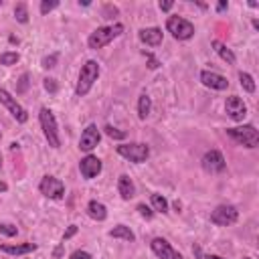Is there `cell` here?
<instances>
[{
	"mask_svg": "<svg viewBox=\"0 0 259 259\" xmlns=\"http://www.w3.org/2000/svg\"><path fill=\"white\" fill-rule=\"evenodd\" d=\"M100 63L98 61H85L83 67H81V71H79V79H77V85H75V93L79 95V98H85V95L91 91L93 83L98 81L100 77Z\"/></svg>",
	"mask_w": 259,
	"mask_h": 259,
	"instance_id": "6da1fadb",
	"label": "cell"
},
{
	"mask_svg": "<svg viewBox=\"0 0 259 259\" xmlns=\"http://www.w3.org/2000/svg\"><path fill=\"white\" fill-rule=\"evenodd\" d=\"M121 33H124V24L121 22H116L112 26H100V29H95L89 39H87V47L98 51V49H103L105 45H110L114 39H118Z\"/></svg>",
	"mask_w": 259,
	"mask_h": 259,
	"instance_id": "7a4b0ae2",
	"label": "cell"
},
{
	"mask_svg": "<svg viewBox=\"0 0 259 259\" xmlns=\"http://www.w3.org/2000/svg\"><path fill=\"white\" fill-rule=\"evenodd\" d=\"M39 121H40V128H43L45 134V140L49 142L51 148H61V136H59V126H57V120L55 114H53L49 107H40V114H39Z\"/></svg>",
	"mask_w": 259,
	"mask_h": 259,
	"instance_id": "3957f363",
	"label": "cell"
},
{
	"mask_svg": "<svg viewBox=\"0 0 259 259\" xmlns=\"http://www.w3.org/2000/svg\"><path fill=\"white\" fill-rule=\"evenodd\" d=\"M225 132L231 140H235L237 144H241L245 148H257L259 146V132L251 124H245L239 128H227Z\"/></svg>",
	"mask_w": 259,
	"mask_h": 259,
	"instance_id": "277c9868",
	"label": "cell"
},
{
	"mask_svg": "<svg viewBox=\"0 0 259 259\" xmlns=\"http://www.w3.org/2000/svg\"><path fill=\"white\" fill-rule=\"evenodd\" d=\"M116 152L120 156H124L126 160L134 162V164H142V162H146L150 156V148L142 142H130V144H120L116 148Z\"/></svg>",
	"mask_w": 259,
	"mask_h": 259,
	"instance_id": "5b68a950",
	"label": "cell"
},
{
	"mask_svg": "<svg viewBox=\"0 0 259 259\" xmlns=\"http://www.w3.org/2000/svg\"><path fill=\"white\" fill-rule=\"evenodd\" d=\"M166 31L176 40H188V39L195 37V24L182 17H168L166 19Z\"/></svg>",
	"mask_w": 259,
	"mask_h": 259,
	"instance_id": "8992f818",
	"label": "cell"
},
{
	"mask_svg": "<svg viewBox=\"0 0 259 259\" xmlns=\"http://www.w3.org/2000/svg\"><path fill=\"white\" fill-rule=\"evenodd\" d=\"M239 219V211L233 207V204H219L213 213H211V223L219 225V227H229L237 223Z\"/></svg>",
	"mask_w": 259,
	"mask_h": 259,
	"instance_id": "52a82bcc",
	"label": "cell"
},
{
	"mask_svg": "<svg viewBox=\"0 0 259 259\" xmlns=\"http://www.w3.org/2000/svg\"><path fill=\"white\" fill-rule=\"evenodd\" d=\"M39 190H40L43 197L59 200V199L65 197V182L55 179V176H43V180H40V184H39Z\"/></svg>",
	"mask_w": 259,
	"mask_h": 259,
	"instance_id": "ba28073f",
	"label": "cell"
},
{
	"mask_svg": "<svg viewBox=\"0 0 259 259\" xmlns=\"http://www.w3.org/2000/svg\"><path fill=\"white\" fill-rule=\"evenodd\" d=\"M0 103H2L6 110L12 114V118H15L19 124H26V120H29V114H26L24 107L12 98V95L6 91V89H0Z\"/></svg>",
	"mask_w": 259,
	"mask_h": 259,
	"instance_id": "9c48e42d",
	"label": "cell"
},
{
	"mask_svg": "<svg viewBox=\"0 0 259 259\" xmlns=\"http://www.w3.org/2000/svg\"><path fill=\"white\" fill-rule=\"evenodd\" d=\"M200 164H202L204 172H211V174H219L227 168V162H225V158H223V154L219 152V150H209V152L202 156Z\"/></svg>",
	"mask_w": 259,
	"mask_h": 259,
	"instance_id": "30bf717a",
	"label": "cell"
},
{
	"mask_svg": "<svg viewBox=\"0 0 259 259\" xmlns=\"http://www.w3.org/2000/svg\"><path fill=\"white\" fill-rule=\"evenodd\" d=\"M100 140H101V132L98 130V126H95V124H89L83 130V134H81V138H79V150H81V152L89 154L93 148H98Z\"/></svg>",
	"mask_w": 259,
	"mask_h": 259,
	"instance_id": "8fae6325",
	"label": "cell"
},
{
	"mask_svg": "<svg viewBox=\"0 0 259 259\" xmlns=\"http://www.w3.org/2000/svg\"><path fill=\"white\" fill-rule=\"evenodd\" d=\"M150 249H152V253L158 259H182V255L176 251L166 239H162V237L152 239V243H150Z\"/></svg>",
	"mask_w": 259,
	"mask_h": 259,
	"instance_id": "7c38bea8",
	"label": "cell"
},
{
	"mask_svg": "<svg viewBox=\"0 0 259 259\" xmlns=\"http://www.w3.org/2000/svg\"><path fill=\"white\" fill-rule=\"evenodd\" d=\"M103 164H101V160L98 156H93V154H87L83 160L79 162V170H81V176H83L85 180H91L95 179L100 172H101Z\"/></svg>",
	"mask_w": 259,
	"mask_h": 259,
	"instance_id": "4fadbf2b",
	"label": "cell"
},
{
	"mask_svg": "<svg viewBox=\"0 0 259 259\" xmlns=\"http://www.w3.org/2000/svg\"><path fill=\"white\" fill-rule=\"evenodd\" d=\"M225 110H227L229 118L235 120V121H243L245 116H247V105L243 103V100L239 95H229L227 101H225Z\"/></svg>",
	"mask_w": 259,
	"mask_h": 259,
	"instance_id": "5bb4252c",
	"label": "cell"
},
{
	"mask_svg": "<svg viewBox=\"0 0 259 259\" xmlns=\"http://www.w3.org/2000/svg\"><path fill=\"white\" fill-rule=\"evenodd\" d=\"M200 83L209 89H215V91H225L229 87L227 77L215 73V71H200Z\"/></svg>",
	"mask_w": 259,
	"mask_h": 259,
	"instance_id": "9a60e30c",
	"label": "cell"
},
{
	"mask_svg": "<svg viewBox=\"0 0 259 259\" xmlns=\"http://www.w3.org/2000/svg\"><path fill=\"white\" fill-rule=\"evenodd\" d=\"M118 193L124 200H132L136 197V184L128 174H121L118 179Z\"/></svg>",
	"mask_w": 259,
	"mask_h": 259,
	"instance_id": "2e32d148",
	"label": "cell"
},
{
	"mask_svg": "<svg viewBox=\"0 0 259 259\" xmlns=\"http://www.w3.org/2000/svg\"><path fill=\"white\" fill-rule=\"evenodd\" d=\"M138 39L142 40V43L150 45V47H158L162 45V31L156 29V26H150V29H142L138 33Z\"/></svg>",
	"mask_w": 259,
	"mask_h": 259,
	"instance_id": "e0dca14e",
	"label": "cell"
},
{
	"mask_svg": "<svg viewBox=\"0 0 259 259\" xmlns=\"http://www.w3.org/2000/svg\"><path fill=\"white\" fill-rule=\"evenodd\" d=\"M35 249H37V243H19V245L4 243V245H0V251L8 253V255H26Z\"/></svg>",
	"mask_w": 259,
	"mask_h": 259,
	"instance_id": "ac0fdd59",
	"label": "cell"
},
{
	"mask_svg": "<svg viewBox=\"0 0 259 259\" xmlns=\"http://www.w3.org/2000/svg\"><path fill=\"white\" fill-rule=\"evenodd\" d=\"M87 215L91 217L93 221H105V219H107V209H105L103 202L89 200V202H87Z\"/></svg>",
	"mask_w": 259,
	"mask_h": 259,
	"instance_id": "d6986e66",
	"label": "cell"
},
{
	"mask_svg": "<svg viewBox=\"0 0 259 259\" xmlns=\"http://www.w3.org/2000/svg\"><path fill=\"white\" fill-rule=\"evenodd\" d=\"M211 45H213V49H215L217 55H219V57H221L227 65H235V61H237V59H235V55H233V51H231L227 45H223L221 40H217V39L213 40Z\"/></svg>",
	"mask_w": 259,
	"mask_h": 259,
	"instance_id": "ffe728a7",
	"label": "cell"
},
{
	"mask_svg": "<svg viewBox=\"0 0 259 259\" xmlns=\"http://www.w3.org/2000/svg\"><path fill=\"white\" fill-rule=\"evenodd\" d=\"M110 237H114V239H124V241H130V243L136 241L134 231H132L130 227H126V225H118V227H114V229L110 231Z\"/></svg>",
	"mask_w": 259,
	"mask_h": 259,
	"instance_id": "44dd1931",
	"label": "cell"
},
{
	"mask_svg": "<svg viewBox=\"0 0 259 259\" xmlns=\"http://www.w3.org/2000/svg\"><path fill=\"white\" fill-rule=\"evenodd\" d=\"M150 110H152V100H150L148 93H142L138 98V118L146 120L150 116Z\"/></svg>",
	"mask_w": 259,
	"mask_h": 259,
	"instance_id": "7402d4cb",
	"label": "cell"
},
{
	"mask_svg": "<svg viewBox=\"0 0 259 259\" xmlns=\"http://www.w3.org/2000/svg\"><path fill=\"white\" fill-rule=\"evenodd\" d=\"M150 202H152V211L162 213V215L168 213V200L162 195H152V197H150Z\"/></svg>",
	"mask_w": 259,
	"mask_h": 259,
	"instance_id": "603a6c76",
	"label": "cell"
},
{
	"mask_svg": "<svg viewBox=\"0 0 259 259\" xmlns=\"http://www.w3.org/2000/svg\"><path fill=\"white\" fill-rule=\"evenodd\" d=\"M239 83H241V87L247 91V93H255V79H253L249 73L241 71V73H239Z\"/></svg>",
	"mask_w": 259,
	"mask_h": 259,
	"instance_id": "cb8c5ba5",
	"label": "cell"
},
{
	"mask_svg": "<svg viewBox=\"0 0 259 259\" xmlns=\"http://www.w3.org/2000/svg\"><path fill=\"white\" fill-rule=\"evenodd\" d=\"M15 19L20 22V24H26L29 22V6H26V2H19L15 6Z\"/></svg>",
	"mask_w": 259,
	"mask_h": 259,
	"instance_id": "d4e9b609",
	"label": "cell"
},
{
	"mask_svg": "<svg viewBox=\"0 0 259 259\" xmlns=\"http://www.w3.org/2000/svg\"><path fill=\"white\" fill-rule=\"evenodd\" d=\"M19 59H20V55H19L17 51H6V53H2V55H0V63L6 65V67L17 65V63H19Z\"/></svg>",
	"mask_w": 259,
	"mask_h": 259,
	"instance_id": "484cf974",
	"label": "cell"
},
{
	"mask_svg": "<svg viewBox=\"0 0 259 259\" xmlns=\"http://www.w3.org/2000/svg\"><path fill=\"white\" fill-rule=\"evenodd\" d=\"M103 132L110 136L112 140H126V132H121V130H118V128H114V126H103Z\"/></svg>",
	"mask_w": 259,
	"mask_h": 259,
	"instance_id": "4316f807",
	"label": "cell"
},
{
	"mask_svg": "<svg viewBox=\"0 0 259 259\" xmlns=\"http://www.w3.org/2000/svg\"><path fill=\"white\" fill-rule=\"evenodd\" d=\"M59 6V0H43L40 2V15H49L51 10H55Z\"/></svg>",
	"mask_w": 259,
	"mask_h": 259,
	"instance_id": "83f0119b",
	"label": "cell"
},
{
	"mask_svg": "<svg viewBox=\"0 0 259 259\" xmlns=\"http://www.w3.org/2000/svg\"><path fill=\"white\" fill-rule=\"evenodd\" d=\"M29 85H31V81H29V73H22V75H20V79H19V85H17V93H19V95L26 93Z\"/></svg>",
	"mask_w": 259,
	"mask_h": 259,
	"instance_id": "f1b7e54d",
	"label": "cell"
},
{
	"mask_svg": "<svg viewBox=\"0 0 259 259\" xmlns=\"http://www.w3.org/2000/svg\"><path fill=\"white\" fill-rule=\"evenodd\" d=\"M0 233L6 235V237H15L19 233V229L15 225H10V223H2V225H0Z\"/></svg>",
	"mask_w": 259,
	"mask_h": 259,
	"instance_id": "f546056e",
	"label": "cell"
},
{
	"mask_svg": "<svg viewBox=\"0 0 259 259\" xmlns=\"http://www.w3.org/2000/svg\"><path fill=\"white\" fill-rule=\"evenodd\" d=\"M57 61H59V55H57V53H53V55L43 57V67H45V69H53V67L57 65Z\"/></svg>",
	"mask_w": 259,
	"mask_h": 259,
	"instance_id": "4dcf8cb0",
	"label": "cell"
},
{
	"mask_svg": "<svg viewBox=\"0 0 259 259\" xmlns=\"http://www.w3.org/2000/svg\"><path fill=\"white\" fill-rule=\"evenodd\" d=\"M118 12H120V10H118L114 4H105V6H103V19H114Z\"/></svg>",
	"mask_w": 259,
	"mask_h": 259,
	"instance_id": "1f68e13d",
	"label": "cell"
},
{
	"mask_svg": "<svg viewBox=\"0 0 259 259\" xmlns=\"http://www.w3.org/2000/svg\"><path fill=\"white\" fill-rule=\"evenodd\" d=\"M43 85H45V89H47L49 93H57V89H59L57 81H55V79H51V77H47V79H45V83H43Z\"/></svg>",
	"mask_w": 259,
	"mask_h": 259,
	"instance_id": "d6a6232c",
	"label": "cell"
},
{
	"mask_svg": "<svg viewBox=\"0 0 259 259\" xmlns=\"http://www.w3.org/2000/svg\"><path fill=\"white\" fill-rule=\"evenodd\" d=\"M144 55L148 57V69H158V67H160V61L152 55V53H146V51H144Z\"/></svg>",
	"mask_w": 259,
	"mask_h": 259,
	"instance_id": "836d02e7",
	"label": "cell"
},
{
	"mask_svg": "<svg viewBox=\"0 0 259 259\" xmlns=\"http://www.w3.org/2000/svg\"><path fill=\"white\" fill-rule=\"evenodd\" d=\"M138 211H140V215L144 217V219H152L154 217V211L150 207H146V204H138Z\"/></svg>",
	"mask_w": 259,
	"mask_h": 259,
	"instance_id": "e575fe53",
	"label": "cell"
},
{
	"mask_svg": "<svg viewBox=\"0 0 259 259\" xmlns=\"http://www.w3.org/2000/svg\"><path fill=\"white\" fill-rule=\"evenodd\" d=\"M69 259H93V257H91V253H87V251L77 249V251H73V253L69 255Z\"/></svg>",
	"mask_w": 259,
	"mask_h": 259,
	"instance_id": "d590c367",
	"label": "cell"
},
{
	"mask_svg": "<svg viewBox=\"0 0 259 259\" xmlns=\"http://www.w3.org/2000/svg\"><path fill=\"white\" fill-rule=\"evenodd\" d=\"M75 233H77V225H69V229H67V231H65V235H63V241L71 239Z\"/></svg>",
	"mask_w": 259,
	"mask_h": 259,
	"instance_id": "8d00e7d4",
	"label": "cell"
},
{
	"mask_svg": "<svg viewBox=\"0 0 259 259\" xmlns=\"http://www.w3.org/2000/svg\"><path fill=\"white\" fill-rule=\"evenodd\" d=\"M172 6H174L172 0H166V2H160V10H164V12H166V10H170Z\"/></svg>",
	"mask_w": 259,
	"mask_h": 259,
	"instance_id": "74e56055",
	"label": "cell"
},
{
	"mask_svg": "<svg viewBox=\"0 0 259 259\" xmlns=\"http://www.w3.org/2000/svg\"><path fill=\"white\" fill-rule=\"evenodd\" d=\"M53 255H55V259H59V257L63 255V245H59V247L55 249V253H53Z\"/></svg>",
	"mask_w": 259,
	"mask_h": 259,
	"instance_id": "f35d334b",
	"label": "cell"
},
{
	"mask_svg": "<svg viewBox=\"0 0 259 259\" xmlns=\"http://www.w3.org/2000/svg\"><path fill=\"white\" fill-rule=\"evenodd\" d=\"M227 6H229L227 2H219V4H217V10H219V12H223V10L227 8Z\"/></svg>",
	"mask_w": 259,
	"mask_h": 259,
	"instance_id": "ab89813d",
	"label": "cell"
},
{
	"mask_svg": "<svg viewBox=\"0 0 259 259\" xmlns=\"http://www.w3.org/2000/svg\"><path fill=\"white\" fill-rule=\"evenodd\" d=\"M8 190V184L6 182H0V193H6Z\"/></svg>",
	"mask_w": 259,
	"mask_h": 259,
	"instance_id": "60d3db41",
	"label": "cell"
},
{
	"mask_svg": "<svg viewBox=\"0 0 259 259\" xmlns=\"http://www.w3.org/2000/svg\"><path fill=\"white\" fill-rule=\"evenodd\" d=\"M202 259H223V257H219V255H204Z\"/></svg>",
	"mask_w": 259,
	"mask_h": 259,
	"instance_id": "b9f144b4",
	"label": "cell"
},
{
	"mask_svg": "<svg viewBox=\"0 0 259 259\" xmlns=\"http://www.w3.org/2000/svg\"><path fill=\"white\" fill-rule=\"evenodd\" d=\"M243 259H251V257H243Z\"/></svg>",
	"mask_w": 259,
	"mask_h": 259,
	"instance_id": "7bdbcfd3",
	"label": "cell"
},
{
	"mask_svg": "<svg viewBox=\"0 0 259 259\" xmlns=\"http://www.w3.org/2000/svg\"><path fill=\"white\" fill-rule=\"evenodd\" d=\"M0 140H2V134H0Z\"/></svg>",
	"mask_w": 259,
	"mask_h": 259,
	"instance_id": "ee69618b",
	"label": "cell"
}]
</instances>
